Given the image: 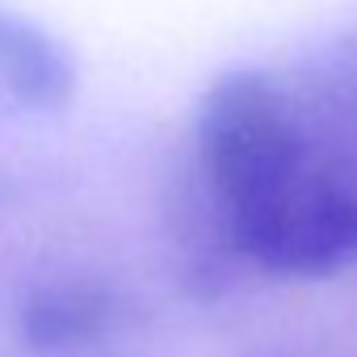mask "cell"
Listing matches in <instances>:
<instances>
[{
    "mask_svg": "<svg viewBox=\"0 0 357 357\" xmlns=\"http://www.w3.org/2000/svg\"><path fill=\"white\" fill-rule=\"evenodd\" d=\"M76 59L59 38L0 9V84L17 105L55 114L76 97Z\"/></svg>",
    "mask_w": 357,
    "mask_h": 357,
    "instance_id": "1",
    "label": "cell"
},
{
    "mask_svg": "<svg viewBox=\"0 0 357 357\" xmlns=\"http://www.w3.org/2000/svg\"><path fill=\"white\" fill-rule=\"evenodd\" d=\"M118 324V298L97 282H51L38 286L17 315V332L38 353H68L97 344Z\"/></svg>",
    "mask_w": 357,
    "mask_h": 357,
    "instance_id": "2",
    "label": "cell"
}]
</instances>
